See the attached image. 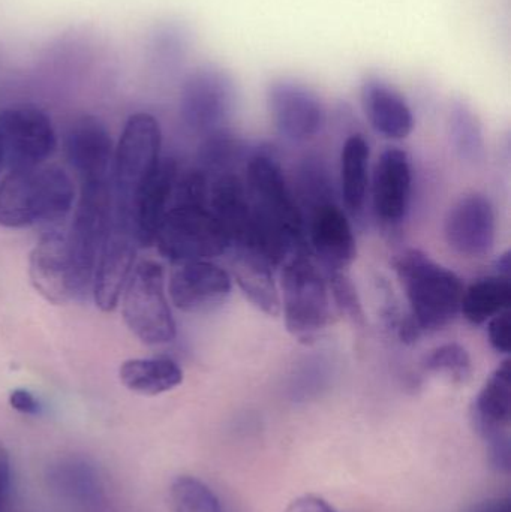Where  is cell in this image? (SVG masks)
I'll return each instance as SVG.
<instances>
[{"mask_svg": "<svg viewBox=\"0 0 511 512\" xmlns=\"http://www.w3.org/2000/svg\"><path fill=\"white\" fill-rule=\"evenodd\" d=\"M306 237L329 273H345L356 261L357 243L353 227L333 198L312 204Z\"/></svg>", "mask_w": 511, "mask_h": 512, "instance_id": "18", "label": "cell"}, {"mask_svg": "<svg viewBox=\"0 0 511 512\" xmlns=\"http://www.w3.org/2000/svg\"><path fill=\"white\" fill-rule=\"evenodd\" d=\"M426 372L452 382H465L473 373L470 352L459 343H446L435 348L423 361Z\"/></svg>", "mask_w": 511, "mask_h": 512, "instance_id": "28", "label": "cell"}, {"mask_svg": "<svg viewBox=\"0 0 511 512\" xmlns=\"http://www.w3.org/2000/svg\"><path fill=\"white\" fill-rule=\"evenodd\" d=\"M119 376L129 391L143 396L168 393L183 382L182 369L168 357L132 358L120 366Z\"/></svg>", "mask_w": 511, "mask_h": 512, "instance_id": "22", "label": "cell"}, {"mask_svg": "<svg viewBox=\"0 0 511 512\" xmlns=\"http://www.w3.org/2000/svg\"><path fill=\"white\" fill-rule=\"evenodd\" d=\"M450 248L465 258H483L497 240V216L491 200L482 194L462 197L450 209L444 225Z\"/></svg>", "mask_w": 511, "mask_h": 512, "instance_id": "15", "label": "cell"}, {"mask_svg": "<svg viewBox=\"0 0 511 512\" xmlns=\"http://www.w3.org/2000/svg\"><path fill=\"white\" fill-rule=\"evenodd\" d=\"M168 291L174 306L182 312H212L230 297L233 279L212 261L183 262L171 274Z\"/></svg>", "mask_w": 511, "mask_h": 512, "instance_id": "17", "label": "cell"}, {"mask_svg": "<svg viewBox=\"0 0 511 512\" xmlns=\"http://www.w3.org/2000/svg\"><path fill=\"white\" fill-rule=\"evenodd\" d=\"M489 342L498 354L509 355L511 351L510 310L494 316L488 324Z\"/></svg>", "mask_w": 511, "mask_h": 512, "instance_id": "30", "label": "cell"}, {"mask_svg": "<svg viewBox=\"0 0 511 512\" xmlns=\"http://www.w3.org/2000/svg\"><path fill=\"white\" fill-rule=\"evenodd\" d=\"M230 276L240 291L261 312L269 316L281 313V295L275 280V264L257 249H228Z\"/></svg>", "mask_w": 511, "mask_h": 512, "instance_id": "20", "label": "cell"}, {"mask_svg": "<svg viewBox=\"0 0 511 512\" xmlns=\"http://www.w3.org/2000/svg\"><path fill=\"white\" fill-rule=\"evenodd\" d=\"M449 131L459 158L470 164H477L485 158L482 123L464 102H455L450 108Z\"/></svg>", "mask_w": 511, "mask_h": 512, "instance_id": "25", "label": "cell"}, {"mask_svg": "<svg viewBox=\"0 0 511 512\" xmlns=\"http://www.w3.org/2000/svg\"><path fill=\"white\" fill-rule=\"evenodd\" d=\"M209 179L198 168L177 179L173 200L155 237L162 256L176 264L227 254L228 239L209 204Z\"/></svg>", "mask_w": 511, "mask_h": 512, "instance_id": "2", "label": "cell"}, {"mask_svg": "<svg viewBox=\"0 0 511 512\" xmlns=\"http://www.w3.org/2000/svg\"><path fill=\"white\" fill-rule=\"evenodd\" d=\"M285 512H339L320 496L305 495L294 499Z\"/></svg>", "mask_w": 511, "mask_h": 512, "instance_id": "31", "label": "cell"}, {"mask_svg": "<svg viewBox=\"0 0 511 512\" xmlns=\"http://www.w3.org/2000/svg\"><path fill=\"white\" fill-rule=\"evenodd\" d=\"M3 168V159H2V153H0V171H2Z\"/></svg>", "mask_w": 511, "mask_h": 512, "instance_id": "36", "label": "cell"}, {"mask_svg": "<svg viewBox=\"0 0 511 512\" xmlns=\"http://www.w3.org/2000/svg\"><path fill=\"white\" fill-rule=\"evenodd\" d=\"M273 125L285 140L303 143L326 125V108L317 93L296 81L281 80L267 90Z\"/></svg>", "mask_w": 511, "mask_h": 512, "instance_id": "12", "label": "cell"}, {"mask_svg": "<svg viewBox=\"0 0 511 512\" xmlns=\"http://www.w3.org/2000/svg\"><path fill=\"white\" fill-rule=\"evenodd\" d=\"M9 405L15 411L26 415H38L41 412V405L38 399L27 390H14L9 394Z\"/></svg>", "mask_w": 511, "mask_h": 512, "instance_id": "32", "label": "cell"}, {"mask_svg": "<svg viewBox=\"0 0 511 512\" xmlns=\"http://www.w3.org/2000/svg\"><path fill=\"white\" fill-rule=\"evenodd\" d=\"M413 194L410 156L399 147L381 153L372 176V206L378 222L396 228L407 218Z\"/></svg>", "mask_w": 511, "mask_h": 512, "instance_id": "16", "label": "cell"}, {"mask_svg": "<svg viewBox=\"0 0 511 512\" xmlns=\"http://www.w3.org/2000/svg\"><path fill=\"white\" fill-rule=\"evenodd\" d=\"M245 147L233 135L222 131L207 135L198 152V170L207 177L231 173V168L242 159Z\"/></svg>", "mask_w": 511, "mask_h": 512, "instance_id": "26", "label": "cell"}, {"mask_svg": "<svg viewBox=\"0 0 511 512\" xmlns=\"http://www.w3.org/2000/svg\"><path fill=\"white\" fill-rule=\"evenodd\" d=\"M510 277L492 274L482 277L465 288L461 313L474 325L486 324L494 316L510 310Z\"/></svg>", "mask_w": 511, "mask_h": 512, "instance_id": "24", "label": "cell"}, {"mask_svg": "<svg viewBox=\"0 0 511 512\" xmlns=\"http://www.w3.org/2000/svg\"><path fill=\"white\" fill-rule=\"evenodd\" d=\"M329 291H332L336 306L341 309L342 313H345L353 321H362L363 312L359 295L345 273L329 274Z\"/></svg>", "mask_w": 511, "mask_h": 512, "instance_id": "29", "label": "cell"}, {"mask_svg": "<svg viewBox=\"0 0 511 512\" xmlns=\"http://www.w3.org/2000/svg\"><path fill=\"white\" fill-rule=\"evenodd\" d=\"M74 185L57 167L9 171L0 183V225L27 228L65 218L74 206Z\"/></svg>", "mask_w": 511, "mask_h": 512, "instance_id": "4", "label": "cell"}, {"mask_svg": "<svg viewBox=\"0 0 511 512\" xmlns=\"http://www.w3.org/2000/svg\"><path fill=\"white\" fill-rule=\"evenodd\" d=\"M395 270L410 304V318L420 333H434L461 313L465 286L455 271L419 251L396 256Z\"/></svg>", "mask_w": 511, "mask_h": 512, "instance_id": "3", "label": "cell"}, {"mask_svg": "<svg viewBox=\"0 0 511 512\" xmlns=\"http://www.w3.org/2000/svg\"><path fill=\"white\" fill-rule=\"evenodd\" d=\"M123 318L146 345H167L176 337V322L165 295L164 268L143 261L132 270L123 289Z\"/></svg>", "mask_w": 511, "mask_h": 512, "instance_id": "6", "label": "cell"}, {"mask_svg": "<svg viewBox=\"0 0 511 512\" xmlns=\"http://www.w3.org/2000/svg\"><path fill=\"white\" fill-rule=\"evenodd\" d=\"M162 132L158 120L147 113L129 117L113 159V185L117 206L155 173L161 164Z\"/></svg>", "mask_w": 511, "mask_h": 512, "instance_id": "8", "label": "cell"}, {"mask_svg": "<svg viewBox=\"0 0 511 512\" xmlns=\"http://www.w3.org/2000/svg\"><path fill=\"white\" fill-rule=\"evenodd\" d=\"M281 265V313L285 327L294 339L311 345L329 324V283L309 251L291 254Z\"/></svg>", "mask_w": 511, "mask_h": 512, "instance_id": "5", "label": "cell"}, {"mask_svg": "<svg viewBox=\"0 0 511 512\" xmlns=\"http://www.w3.org/2000/svg\"><path fill=\"white\" fill-rule=\"evenodd\" d=\"M12 469L8 450L0 444V510L8 502L11 493Z\"/></svg>", "mask_w": 511, "mask_h": 512, "instance_id": "33", "label": "cell"}, {"mask_svg": "<svg viewBox=\"0 0 511 512\" xmlns=\"http://www.w3.org/2000/svg\"><path fill=\"white\" fill-rule=\"evenodd\" d=\"M245 185L264 255L278 267L291 254L309 251L302 210L269 147L255 150L246 162Z\"/></svg>", "mask_w": 511, "mask_h": 512, "instance_id": "1", "label": "cell"}, {"mask_svg": "<svg viewBox=\"0 0 511 512\" xmlns=\"http://www.w3.org/2000/svg\"><path fill=\"white\" fill-rule=\"evenodd\" d=\"M33 288L53 304H66L83 297L93 276L83 267L66 231H51L41 237L29 261Z\"/></svg>", "mask_w": 511, "mask_h": 512, "instance_id": "7", "label": "cell"}, {"mask_svg": "<svg viewBox=\"0 0 511 512\" xmlns=\"http://www.w3.org/2000/svg\"><path fill=\"white\" fill-rule=\"evenodd\" d=\"M137 246L131 228L116 213L113 227L99 252L92 280L96 306L104 312H111L119 304L120 295L134 270Z\"/></svg>", "mask_w": 511, "mask_h": 512, "instance_id": "14", "label": "cell"}, {"mask_svg": "<svg viewBox=\"0 0 511 512\" xmlns=\"http://www.w3.org/2000/svg\"><path fill=\"white\" fill-rule=\"evenodd\" d=\"M369 159L371 147L363 135L347 138L341 152V192L345 207L351 215L365 209L369 188Z\"/></svg>", "mask_w": 511, "mask_h": 512, "instance_id": "23", "label": "cell"}, {"mask_svg": "<svg viewBox=\"0 0 511 512\" xmlns=\"http://www.w3.org/2000/svg\"><path fill=\"white\" fill-rule=\"evenodd\" d=\"M65 152L81 185L110 182L114 159L113 140L101 120L93 116L75 120L66 134Z\"/></svg>", "mask_w": 511, "mask_h": 512, "instance_id": "19", "label": "cell"}, {"mask_svg": "<svg viewBox=\"0 0 511 512\" xmlns=\"http://www.w3.org/2000/svg\"><path fill=\"white\" fill-rule=\"evenodd\" d=\"M237 90L224 69L204 66L186 78L180 93V116L191 131L210 135L222 131L233 116Z\"/></svg>", "mask_w": 511, "mask_h": 512, "instance_id": "10", "label": "cell"}, {"mask_svg": "<svg viewBox=\"0 0 511 512\" xmlns=\"http://www.w3.org/2000/svg\"><path fill=\"white\" fill-rule=\"evenodd\" d=\"M474 429L488 444L489 457L500 471L510 469L511 366L503 361L486 379L471 411Z\"/></svg>", "mask_w": 511, "mask_h": 512, "instance_id": "11", "label": "cell"}, {"mask_svg": "<svg viewBox=\"0 0 511 512\" xmlns=\"http://www.w3.org/2000/svg\"><path fill=\"white\" fill-rule=\"evenodd\" d=\"M179 168L173 159H162L155 173L131 195L123 206H116L117 215L131 228L137 245H155L159 224L173 200L179 179Z\"/></svg>", "mask_w": 511, "mask_h": 512, "instance_id": "13", "label": "cell"}, {"mask_svg": "<svg viewBox=\"0 0 511 512\" xmlns=\"http://www.w3.org/2000/svg\"><path fill=\"white\" fill-rule=\"evenodd\" d=\"M471 512H511L509 499H494L477 505Z\"/></svg>", "mask_w": 511, "mask_h": 512, "instance_id": "34", "label": "cell"}, {"mask_svg": "<svg viewBox=\"0 0 511 512\" xmlns=\"http://www.w3.org/2000/svg\"><path fill=\"white\" fill-rule=\"evenodd\" d=\"M495 274L510 277L511 274V254L510 251L504 252L500 258L495 261Z\"/></svg>", "mask_w": 511, "mask_h": 512, "instance_id": "35", "label": "cell"}, {"mask_svg": "<svg viewBox=\"0 0 511 512\" xmlns=\"http://www.w3.org/2000/svg\"><path fill=\"white\" fill-rule=\"evenodd\" d=\"M366 119L372 128L389 140H405L414 129V114L407 99L390 84L371 78L360 92Z\"/></svg>", "mask_w": 511, "mask_h": 512, "instance_id": "21", "label": "cell"}, {"mask_svg": "<svg viewBox=\"0 0 511 512\" xmlns=\"http://www.w3.org/2000/svg\"><path fill=\"white\" fill-rule=\"evenodd\" d=\"M57 147L50 117L32 105L0 111V153L9 171L42 167Z\"/></svg>", "mask_w": 511, "mask_h": 512, "instance_id": "9", "label": "cell"}, {"mask_svg": "<svg viewBox=\"0 0 511 512\" xmlns=\"http://www.w3.org/2000/svg\"><path fill=\"white\" fill-rule=\"evenodd\" d=\"M173 512H225L209 486L194 477H179L170 486Z\"/></svg>", "mask_w": 511, "mask_h": 512, "instance_id": "27", "label": "cell"}]
</instances>
